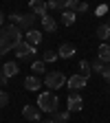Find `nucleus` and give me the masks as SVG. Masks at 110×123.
Here are the masks:
<instances>
[{"label": "nucleus", "instance_id": "f257e3e1", "mask_svg": "<svg viewBox=\"0 0 110 123\" xmlns=\"http://www.w3.org/2000/svg\"><path fill=\"white\" fill-rule=\"evenodd\" d=\"M20 42H22V29L18 24H7L5 29H0V55L13 51Z\"/></svg>", "mask_w": 110, "mask_h": 123}, {"label": "nucleus", "instance_id": "f03ea898", "mask_svg": "<svg viewBox=\"0 0 110 123\" xmlns=\"http://www.w3.org/2000/svg\"><path fill=\"white\" fill-rule=\"evenodd\" d=\"M42 112H46V114H53V112H57V105H59V97L55 95L53 90H44V92H40L38 95V103H35Z\"/></svg>", "mask_w": 110, "mask_h": 123}, {"label": "nucleus", "instance_id": "7ed1b4c3", "mask_svg": "<svg viewBox=\"0 0 110 123\" xmlns=\"http://www.w3.org/2000/svg\"><path fill=\"white\" fill-rule=\"evenodd\" d=\"M9 20H11V24H18L20 29L31 31V29H33V24H35V20H38V15H35V13H11Z\"/></svg>", "mask_w": 110, "mask_h": 123}, {"label": "nucleus", "instance_id": "20e7f679", "mask_svg": "<svg viewBox=\"0 0 110 123\" xmlns=\"http://www.w3.org/2000/svg\"><path fill=\"white\" fill-rule=\"evenodd\" d=\"M64 84H66V77H64L62 70H49V73L44 75V86L49 88V90H53V92L57 88H62Z\"/></svg>", "mask_w": 110, "mask_h": 123}, {"label": "nucleus", "instance_id": "39448f33", "mask_svg": "<svg viewBox=\"0 0 110 123\" xmlns=\"http://www.w3.org/2000/svg\"><path fill=\"white\" fill-rule=\"evenodd\" d=\"M86 84H88V79H86V77H82V75H71L68 79H66V86H68V90L73 92V95H77L79 90H84Z\"/></svg>", "mask_w": 110, "mask_h": 123}, {"label": "nucleus", "instance_id": "423d86ee", "mask_svg": "<svg viewBox=\"0 0 110 123\" xmlns=\"http://www.w3.org/2000/svg\"><path fill=\"white\" fill-rule=\"evenodd\" d=\"M13 51H15V57H18V59H29V57L35 55V46H31L26 42H20Z\"/></svg>", "mask_w": 110, "mask_h": 123}, {"label": "nucleus", "instance_id": "0eeeda50", "mask_svg": "<svg viewBox=\"0 0 110 123\" xmlns=\"http://www.w3.org/2000/svg\"><path fill=\"white\" fill-rule=\"evenodd\" d=\"M40 108L38 105H31V103H26L24 108H22V114H24V119L26 121H31V123H38V121H42V117H40Z\"/></svg>", "mask_w": 110, "mask_h": 123}, {"label": "nucleus", "instance_id": "6e6552de", "mask_svg": "<svg viewBox=\"0 0 110 123\" xmlns=\"http://www.w3.org/2000/svg\"><path fill=\"white\" fill-rule=\"evenodd\" d=\"M75 53H77V49H75V44H71V42H64V44L57 49V55H59L62 59H71Z\"/></svg>", "mask_w": 110, "mask_h": 123}, {"label": "nucleus", "instance_id": "1a4fd4ad", "mask_svg": "<svg viewBox=\"0 0 110 123\" xmlns=\"http://www.w3.org/2000/svg\"><path fill=\"white\" fill-rule=\"evenodd\" d=\"M31 11H33L35 15H40V18H44L46 13H49V7H46V2L44 0H31Z\"/></svg>", "mask_w": 110, "mask_h": 123}, {"label": "nucleus", "instance_id": "9d476101", "mask_svg": "<svg viewBox=\"0 0 110 123\" xmlns=\"http://www.w3.org/2000/svg\"><path fill=\"white\" fill-rule=\"evenodd\" d=\"M84 108V99L79 97V95H68V112H79Z\"/></svg>", "mask_w": 110, "mask_h": 123}, {"label": "nucleus", "instance_id": "9b49d317", "mask_svg": "<svg viewBox=\"0 0 110 123\" xmlns=\"http://www.w3.org/2000/svg\"><path fill=\"white\" fill-rule=\"evenodd\" d=\"M0 70H2V75L7 77V79H11V77H15V75H18V62H5V66L2 68H0Z\"/></svg>", "mask_w": 110, "mask_h": 123}, {"label": "nucleus", "instance_id": "f8f14e48", "mask_svg": "<svg viewBox=\"0 0 110 123\" xmlns=\"http://www.w3.org/2000/svg\"><path fill=\"white\" fill-rule=\"evenodd\" d=\"M40 86H42V79H40L38 75H29L26 79H24V88H26V90H31V92L40 90Z\"/></svg>", "mask_w": 110, "mask_h": 123}, {"label": "nucleus", "instance_id": "ddd939ff", "mask_svg": "<svg viewBox=\"0 0 110 123\" xmlns=\"http://www.w3.org/2000/svg\"><path fill=\"white\" fill-rule=\"evenodd\" d=\"M40 20H42V29L46 31V33H53V31L57 29V20L53 18V15H49V13H46L44 18H40Z\"/></svg>", "mask_w": 110, "mask_h": 123}, {"label": "nucleus", "instance_id": "4468645a", "mask_svg": "<svg viewBox=\"0 0 110 123\" xmlns=\"http://www.w3.org/2000/svg\"><path fill=\"white\" fill-rule=\"evenodd\" d=\"M97 59H101L104 64H110V44H108V42H104V44L99 46V51H97Z\"/></svg>", "mask_w": 110, "mask_h": 123}, {"label": "nucleus", "instance_id": "2eb2a0df", "mask_svg": "<svg viewBox=\"0 0 110 123\" xmlns=\"http://www.w3.org/2000/svg\"><path fill=\"white\" fill-rule=\"evenodd\" d=\"M40 42H42V33H40V31H35V29L26 31V44H31V46H38Z\"/></svg>", "mask_w": 110, "mask_h": 123}, {"label": "nucleus", "instance_id": "dca6fc26", "mask_svg": "<svg viewBox=\"0 0 110 123\" xmlns=\"http://www.w3.org/2000/svg\"><path fill=\"white\" fill-rule=\"evenodd\" d=\"M75 20H77L75 11H62V24H64V26H73Z\"/></svg>", "mask_w": 110, "mask_h": 123}, {"label": "nucleus", "instance_id": "f3484780", "mask_svg": "<svg viewBox=\"0 0 110 123\" xmlns=\"http://www.w3.org/2000/svg\"><path fill=\"white\" fill-rule=\"evenodd\" d=\"M49 11H64L66 9V0H46Z\"/></svg>", "mask_w": 110, "mask_h": 123}, {"label": "nucleus", "instance_id": "a211bd4d", "mask_svg": "<svg viewBox=\"0 0 110 123\" xmlns=\"http://www.w3.org/2000/svg\"><path fill=\"white\" fill-rule=\"evenodd\" d=\"M97 37L99 40H110V24H99L97 26Z\"/></svg>", "mask_w": 110, "mask_h": 123}, {"label": "nucleus", "instance_id": "6ab92c4d", "mask_svg": "<svg viewBox=\"0 0 110 123\" xmlns=\"http://www.w3.org/2000/svg\"><path fill=\"white\" fill-rule=\"evenodd\" d=\"M68 119H71V112L68 110H64V112H53V121L55 123H68Z\"/></svg>", "mask_w": 110, "mask_h": 123}, {"label": "nucleus", "instance_id": "aec40b11", "mask_svg": "<svg viewBox=\"0 0 110 123\" xmlns=\"http://www.w3.org/2000/svg\"><path fill=\"white\" fill-rule=\"evenodd\" d=\"M79 70H82V77H86V79H88V77L92 75V68H90V62L82 59V62H79Z\"/></svg>", "mask_w": 110, "mask_h": 123}, {"label": "nucleus", "instance_id": "412c9836", "mask_svg": "<svg viewBox=\"0 0 110 123\" xmlns=\"http://www.w3.org/2000/svg\"><path fill=\"white\" fill-rule=\"evenodd\" d=\"M31 70H33L35 75H42V73H46V66H44L42 59H35L33 64H31Z\"/></svg>", "mask_w": 110, "mask_h": 123}, {"label": "nucleus", "instance_id": "4be33fe9", "mask_svg": "<svg viewBox=\"0 0 110 123\" xmlns=\"http://www.w3.org/2000/svg\"><path fill=\"white\" fill-rule=\"evenodd\" d=\"M59 55L55 53V51H44V55H42V62H44V64H49V62H55Z\"/></svg>", "mask_w": 110, "mask_h": 123}, {"label": "nucleus", "instance_id": "5701e85b", "mask_svg": "<svg viewBox=\"0 0 110 123\" xmlns=\"http://www.w3.org/2000/svg\"><path fill=\"white\" fill-rule=\"evenodd\" d=\"M90 68H92V73H104V68H106V64H104V62L101 59H95V62H92V64H90Z\"/></svg>", "mask_w": 110, "mask_h": 123}, {"label": "nucleus", "instance_id": "b1692460", "mask_svg": "<svg viewBox=\"0 0 110 123\" xmlns=\"http://www.w3.org/2000/svg\"><path fill=\"white\" fill-rule=\"evenodd\" d=\"M77 7H79V0H66V9L64 11H75L77 13Z\"/></svg>", "mask_w": 110, "mask_h": 123}, {"label": "nucleus", "instance_id": "393cba45", "mask_svg": "<svg viewBox=\"0 0 110 123\" xmlns=\"http://www.w3.org/2000/svg\"><path fill=\"white\" fill-rule=\"evenodd\" d=\"M7 103H9V95H7L5 90H0V108H5Z\"/></svg>", "mask_w": 110, "mask_h": 123}, {"label": "nucleus", "instance_id": "a878e982", "mask_svg": "<svg viewBox=\"0 0 110 123\" xmlns=\"http://www.w3.org/2000/svg\"><path fill=\"white\" fill-rule=\"evenodd\" d=\"M101 77L108 81V86H110V64H106V68H104V73H101Z\"/></svg>", "mask_w": 110, "mask_h": 123}, {"label": "nucleus", "instance_id": "bb28decb", "mask_svg": "<svg viewBox=\"0 0 110 123\" xmlns=\"http://www.w3.org/2000/svg\"><path fill=\"white\" fill-rule=\"evenodd\" d=\"M88 11V5L86 2H79V7H77V13H86Z\"/></svg>", "mask_w": 110, "mask_h": 123}, {"label": "nucleus", "instance_id": "cd10ccee", "mask_svg": "<svg viewBox=\"0 0 110 123\" xmlns=\"http://www.w3.org/2000/svg\"><path fill=\"white\" fill-rule=\"evenodd\" d=\"M0 84H2V86H7V84H9V79L2 75V70H0Z\"/></svg>", "mask_w": 110, "mask_h": 123}, {"label": "nucleus", "instance_id": "c85d7f7f", "mask_svg": "<svg viewBox=\"0 0 110 123\" xmlns=\"http://www.w3.org/2000/svg\"><path fill=\"white\" fill-rule=\"evenodd\" d=\"M2 24H5V13L0 11V26H2Z\"/></svg>", "mask_w": 110, "mask_h": 123}, {"label": "nucleus", "instance_id": "c756f323", "mask_svg": "<svg viewBox=\"0 0 110 123\" xmlns=\"http://www.w3.org/2000/svg\"><path fill=\"white\" fill-rule=\"evenodd\" d=\"M40 123H55L53 119H44V121H40Z\"/></svg>", "mask_w": 110, "mask_h": 123}, {"label": "nucleus", "instance_id": "7c9ffc66", "mask_svg": "<svg viewBox=\"0 0 110 123\" xmlns=\"http://www.w3.org/2000/svg\"><path fill=\"white\" fill-rule=\"evenodd\" d=\"M108 97H110V88H108Z\"/></svg>", "mask_w": 110, "mask_h": 123}, {"label": "nucleus", "instance_id": "2f4dec72", "mask_svg": "<svg viewBox=\"0 0 110 123\" xmlns=\"http://www.w3.org/2000/svg\"><path fill=\"white\" fill-rule=\"evenodd\" d=\"M108 24H110V22H108Z\"/></svg>", "mask_w": 110, "mask_h": 123}]
</instances>
